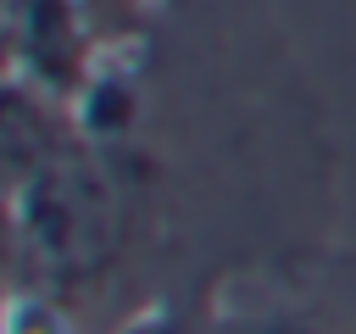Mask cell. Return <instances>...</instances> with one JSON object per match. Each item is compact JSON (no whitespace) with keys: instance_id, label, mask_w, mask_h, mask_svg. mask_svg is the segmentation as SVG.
Listing matches in <instances>:
<instances>
[{"instance_id":"1","label":"cell","mask_w":356,"mask_h":334,"mask_svg":"<svg viewBox=\"0 0 356 334\" xmlns=\"http://www.w3.org/2000/svg\"><path fill=\"white\" fill-rule=\"evenodd\" d=\"M67 156V117L33 78L0 84V200L33 195Z\"/></svg>"},{"instance_id":"2","label":"cell","mask_w":356,"mask_h":334,"mask_svg":"<svg viewBox=\"0 0 356 334\" xmlns=\"http://www.w3.org/2000/svg\"><path fill=\"white\" fill-rule=\"evenodd\" d=\"M217 317V334H334V323L306 306V301H289V295H273V301H239L228 312H211Z\"/></svg>"},{"instance_id":"3","label":"cell","mask_w":356,"mask_h":334,"mask_svg":"<svg viewBox=\"0 0 356 334\" xmlns=\"http://www.w3.org/2000/svg\"><path fill=\"white\" fill-rule=\"evenodd\" d=\"M122 334H217V317L189 301H167V306H150L145 317H134Z\"/></svg>"},{"instance_id":"4","label":"cell","mask_w":356,"mask_h":334,"mask_svg":"<svg viewBox=\"0 0 356 334\" xmlns=\"http://www.w3.org/2000/svg\"><path fill=\"white\" fill-rule=\"evenodd\" d=\"M17 239H22L17 212H11V200H0V334H6V284L17 273Z\"/></svg>"},{"instance_id":"5","label":"cell","mask_w":356,"mask_h":334,"mask_svg":"<svg viewBox=\"0 0 356 334\" xmlns=\"http://www.w3.org/2000/svg\"><path fill=\"white\" fill-rule=\"evenodd\" d=\"M11 61H17V0H0V84Z\"/></svg>"}]
</instances>
